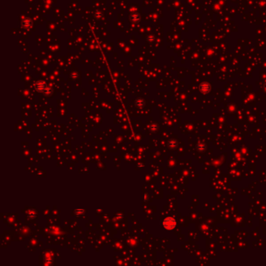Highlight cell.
<instances>
[{
    "instance_id": "cell-1",
    "label": "cell",
    "mask_w": 266,
    "mask_h": 266,
    "mask_svg": "<svg viewBox=\"0 0 266 266\" xmlns=\"http://www.w3.org/2000/svg\"><path fill=\"white\" fill-rule=\"evenodd\" d=\"M176 225V222L173 219H167L166 220H165L164 222V226H166V228H169V229H172L173 226Z\"/></svg>"
}]
</instances>
